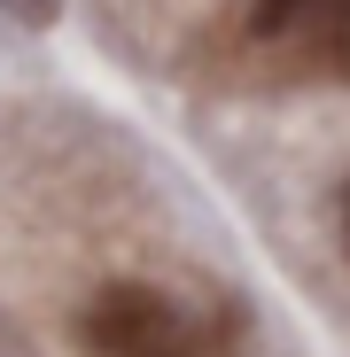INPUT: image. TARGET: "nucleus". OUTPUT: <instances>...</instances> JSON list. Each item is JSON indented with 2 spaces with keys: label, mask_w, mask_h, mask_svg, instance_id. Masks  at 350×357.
<instances>
[{
  "label": "nucleus",
  "mask_w": 350,
  "mask_h": 357,
  "mask_svg": "<svg viewBox=\"0 0 350 357\" xmlns=\"http://www.w3.org/2000/svg\"><path fill=\"white\" fill-rule=\"evenodd\" d=\"M78 334L94 357H226L210 319H195L187 303H171L163 287H140V280L101 287L78 319Z\"/></svg>",
  "instance_id": "nucleus-1"
},
{
  "label": "nucleus",
  "mask_w": 350,
  "mask_h": 357,
  "mask_svg": "<svg viewBox=\"0 0 350 357\" xmlns=\"http://www.w3.org/2000/svg\"><path fill=\"white\" fill-rule=\"evenodd\" d=\"M265 39H304L335 78H350V0H257Z\"/></svg>",
  "instance_id": "nucleus-2"
},
{
  "label": "nucleus",
  "mask_w": 350,
  "mask_h": 357,
  "mask_svg": "<svg viewBox=\"0 0 350 357\" xmlns=\"http://www.w3.org/2000/svg\"><path fill=\"white\" fill-rule=\"evenodd\" d=\"M0 8H8L16 24H54V16H63V0H0Z\"/></svg>",
  "instance_id": "nucleus-3"
},
{
  "label": "nucleus",
  "mask_w": 350,
  "mask_h": 357,
  "mask_svg": "<svg viewBox=\"0 0 350 357\" xmlns=\"http://www.w3.org/2000/svg\"><path fill=\"white\" fill-rule=\"evenodd\" d=\"M342 241H350V187H342Z\"/></svg>",
  "instance_id": "nucleus-4"
}]
</instances>
